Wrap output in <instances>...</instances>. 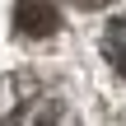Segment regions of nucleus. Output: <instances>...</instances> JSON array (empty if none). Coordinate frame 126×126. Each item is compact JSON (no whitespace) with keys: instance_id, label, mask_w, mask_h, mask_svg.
Instances as JSON below:
<instances>
[{"instance_id":"nucleus-1","label":"nucleus","mask_w":126,"mask_h":126,"mask_svg":"<svg viewBox=\"0 0 126 126\" xmlns=\"http://www.w3.org/2000/svg\"><path fill=\"white\" fill-rule=\"evenodd\" d=\"M0 126H61V98L37 75L0 79Z\"/></svg>"},{"instance_id":"nucleus-2","label":"nucleus","mask_w":126,"mask_h":126,"mask_svg":"<svg viewBox=\"0 0 126 126\" xmlns=\"http://www.w3.org/2000/svg\"><path fill=\"white\" fill-rule=\"evenodd\" d=\"M61 28L56 0H14V33L19 37H51Z\"/></svg>"},{"instance_id":"nucleus-4","label":"nucleus","mask_w":126,"mask_h":126,"mask_svg":"<svg viewBox=\"0 0 126 126\" xmlns=\"http://www.w3.org/2000/svg\"><path fill=\"white\" fill-rule=\"evenodd\" d=\"M70 5H75V9H103L108 0H70Z\"/></svg>"},{"instance_id":"nucleus-3","label":"nucleus","mask_w":126,"mask_h":126,"mask_svg":"<svg viewBox=\"0 0 126 126\" xmlns=\"http://www.w3.org/2000/svg\"><path fill=\"white\" fill-rule=\"evenodd\" d=\"M103 56H108V65L126 79V14H117L103 28Z\"/></svg>"}]
</instances>
